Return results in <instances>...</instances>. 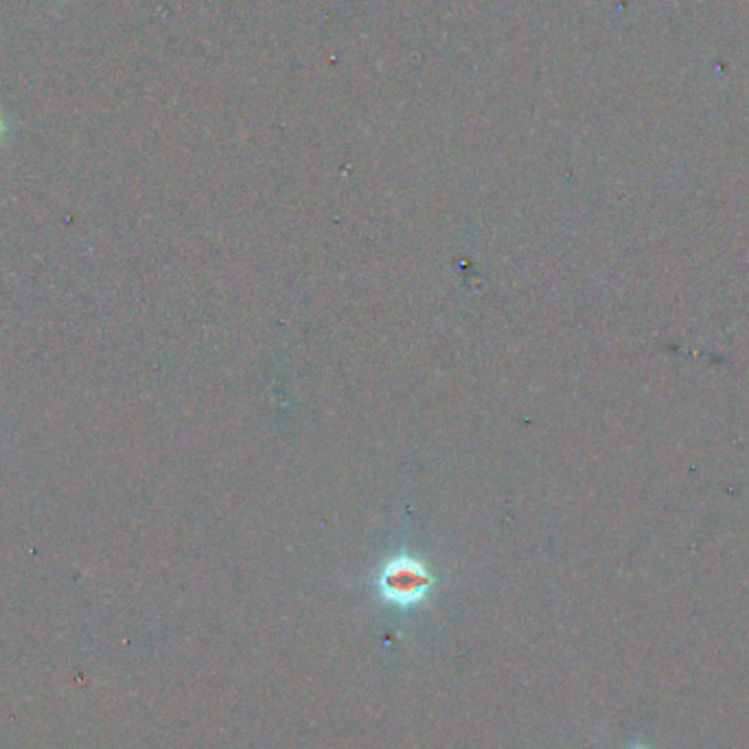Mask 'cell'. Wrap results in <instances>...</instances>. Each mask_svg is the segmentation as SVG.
<instances>
[{
	"label": "cell",
	"instance_id": "obj_1",
	"mask_svg": "<svg viewBox=\"0 0 749 749\" xmlns=\"http://www.w3.org/2000/svg\"><path fill=\"white\" fill-rule=\"evenodd\" d=\"M434 576L417 559L399 557L388 563L379 574V594L388 603L410 607L423 601L432 590Z\"/></svg>",
	"mask_w": 749,
	"mask_h": 749
},
{
	"label": "cell",
	"instance_id": "obj_2",
	"mask_svg": "<svg viewBox=\"0 0 749 749\" xmlns=\"http://www.w3.org/2000/svg\"><path fill=\"white\" fill-rule=\"evenodd\" d=\"M0 134H3V119H0Z\"/></svg>",
	"mask_w": 749,
	"mask_h": 749
}]
</instances>
